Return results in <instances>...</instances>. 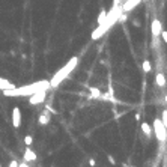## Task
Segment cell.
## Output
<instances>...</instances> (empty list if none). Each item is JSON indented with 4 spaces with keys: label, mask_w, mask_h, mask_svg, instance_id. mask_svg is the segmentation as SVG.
<instances>
[{
    "label": "cell",
    "mask_w": 167,
    "mask_h": 167,
    "mask_svg": "<svg viewBox=\"0 0 167 167\" xmlns=\"http://www.w3.org/2000/svg\"><path fill=\"white\" fill-rule=\"evenodd\" d=\"M91 93H92V98H101V92H99V89L91 87Z\"/></svg>",
    "instance_id": "9a60e30c"
},
{
    "label": "cell",
    "mask_w": 167,
    "mask_h": 167,
    "mask_svg": "<svg viewBox=\"0 0 167 167\" xmlns=\"http://www.w3.org/2000/svg\"><path fill=\"white\" fill-rule=\"evenodd\" d=\"M0 167H2V166H0Z\"/></svg>",
    "instance_id": "cb8c5ba5"
},
{
    "label": "cell",
    "mask_w": 167,
    "mask_h": 167,
    "mask_svg": "<svg viewBox=\"0 0 167 167\" xmlns=\"http://www.w3.org/2000/svg\"><path fill=\"white\" fill-rule=\"evenodd\" d=\"M142 131H143V133H145V134H146V136L149 137V136L152 134V128L149 126V123L143 122V123H142Z\"/></svg>",
    "instance_id": "4fadbf2b"
},
{
    "label": "cell",
    "mask_w": 167,
    "mask_h": 167,
    "mask_svg": "<svg viewBox=\"0 0 167 167\" xmlns=\"http://www.w3.org/2000/svg\"><path fill=\"white\" fill-rule=\"evenodd\" d=\"M48 122H50V116H48V113H47V111L41 113V116H39V123H41V125H47Z\"/></svg>",
    "instance_id": "7c38bea8"
},
{
    "label": "cell",
    "mask_w": 167,
    "mask_h": 167,
    "mask_svg": "<svg viewBox=\"0 0 167 167\" xmlns=\"http://www.w3.org/2000/svg\"><path fill=\"white\" fill-rule=\"evenodd\" d=\"M18 167H29V166L26 164V163H21V164H18Z\"/></svg>",
    "instance_id": "7402d4cb"
},
{
    "label": "cell",
    "mask_w": 167,
    "mask_h": 167,
    "mask_svg": "<svg viewBox=\"0 0 167 167\" xmlns=\"http://www.w3.org/2000/svg\"><path fill=\"white\" fill-rule=\"evenodd\" d=\"M155 80H157V84H158L160 87H164V86H166V77H164L161 72H158V74H157Z\"/></svg>",
    "instance_id": "8fae6325"
},
{
    "label": "cell",
    "mask_w": 167,
    "mask_h": 167,
    "mask_svg": "<svg viewBox=\"0 0 167 167\" xmlns=\"http://www.w3.org/2000/svg\"><path fill=\"white\" fill-rule=\"evenodd\" d=\"M12 87H15V86L12 84L9 80L2 79V77H0V91H6V89H12Z\"/></svg>",
    "instance_id": "9c48e42d"
},
{
    "label": "cell",
    "mask_w": 167,
    "mask_h": 167,
    "mask_svg": "<svg viewBox=\"0 0 167 167\" xmlns=\"http://www.w3.org/2000/svg\"><path fill=\"white\" fill-rule=\"evenodd\" d=\"M9 167H18V163H17L15 160H12V161L9 163Z\"/></svg>",
    "instance_id": "ffe728a7"
},
{
    "label": "cell",
    "mask_w": 167,
    "mask_h": 167,
    "mask_svg": "<svg viewBox=\"0 0 167 167\" xmlns=\"http://www.w3.org/2000/svg\"><path fill=\"white\" fill-rule=\"evenodd\" d=\"M32 142H33L32 136H26V137H24V143L27 145V146H30V145H32Z\"/></svg>",
    "instance_id": "ac0fdd59"
},
{
    "label": "cell",
    "mask_w": 167,
    "mask_h": 167,
    "mask_svg": "<svg viewBox=\"0 0 167 167\" xmlns=\"http://www.w3.org/2000/svg\"><path fill=\"white\" fill-rule=\"evenodd\" d=\"M106 15H107V11H106V9H102V11L99 12V15H98V24H101L102 21L106 20Z\"/></svg>",
    "instance_id": "5bb4252c"
},
{
    "label": "cell",
    "mask_w": 167,
    "mask_h": 167,
    "mask_svg": "<svg viewBox=\"0 0 167 167\" xmlns=\"http://www.w3.org/2000/svg\"><path fill=\"white\" fill-rule=\"evenodd\" d=\"M122 6L119 5V6H113L108 12H107V15H106V20L102 21L101 24H98V27L92 32V41H98V39H101L102 36H104L114 24L118 23V20H119V17H121V14H122Z\"/></svg>",
    "instance_id": "6da1fadb"
},
{
    "label": "cell",
    "mask_w": 167,
    "mask_h": 167,
    "mask_svg": "<svg viewBox=\"0 0 167 167\" xmlns=\"http://www.w3.org/2000/svg\"><path fill=\"white\" fill-rule=\"evenodd\" d=\"M161 30H163V24L158 18L152 20V24H151V32H152V36L153 38H158L161 35Z\"/></svg>",
    "instance_id": "8992f818"
},
{
    "label": "cell",
    "mask_w": 167,
    "mask_h": 167,
    "mask_svg": "<svg viewBox=\"0 0 167 167\" xmlns=\"http://www.w3.org/2000/svg\"><path fill=\"white\" fill-rule=\"evenodd\" d=\"M119 5H122L121 0H113V6H119Z\"/></svg>",
    "instance_id": "44dd1931"
},
{
    "label": "cell",
    "mask_w": 167,
    "mask_h": 167,
    "mask_svg": "<svg viewBox=\"0 0 167 167\" xmlns=\"http://www.w3.org/2000/svg\"><path fill=\"white\" fill-rule=\"evenodd\" d=\"M45 96H47V91H38V92H35L33 95H30V99H29V102H30L32 106L41 104V102H44Z\"/></svg>",
    "instance_id": "5b68a950"
},
{
    "label": "cell",
    "mask_w": 167,
    "mask_h": 167,
    "mask_svg": "<svg viewBox=\"0 0 167 167\" xmlns=\"http://www.w3.org/2000/svg\"><path fill=\"white\" fill-rule=\"evenodd\" d=\"M12 123L15 128H20L21 125V111L18 107H14V110H12Z\"/></svg>",
    "instance_id": "ba28073f"
},
{
    "label": "cell",
    "mask_w": 167,
    "mask_h": 167,
    "mask_svg": "<svg viewBox=\"0 0 167 167\" xmlns=\"http://www.w3.org/2000/svg\"><path fill=\"white\" fill-rule=\"evenodd\" d=\"M161 36H163V41L167 44V32L166 30H161Z\"/></svg>",
    "instance_id": "d6986e66"
},
{
    "label": "cell",
    "mask_w": 167,
    "mask_h": 167,
    "mask_svg": "<svg viewBox=\"0 0 167 167\" xmlns=\"http://www.w3.org/2000/svg\"><path fill=\"white\" fill-rule=\"evenodd\" d=\"M161 121L163 123L167 126V110H163V114H161Z\"/></svg>",
    "instance_id": "e0dca14e"
},
{
    "label": "cell",
    "mask_w": 167,
    "mask_h": 167,
    "mask_svg": "<svg viewBox=\"0 0 167 167\" xmlns=\"http://www.w3.org/2000/svg\"><path fill=\"white\" fill-rule=\"evenodd\" d=\"M51 86L48 80H41V81H35L30 84H26L21 87H12V89H6L2 91L5 96H30L38 91H50Z\"/></svg>",
    "instance_id": "7a4b0ae2"
},
{
    "label": "cell",
    "mask_w": 167,
    "mask_h": 167,
    "mask_svg": "<svg viewBox=\"0 0 167 167\" xmlns=\"http://www.w3.org/2000/svg\"><path fill=\"white\" fill-rule=\"evenodd\" d=\"M142 68H143L145 72H149V71H151V63H149L148 60H145V62H143V65H142Z\"/></svg>",
    "instance_id": "2e32d148"
},
{
    "label": "cell",
    "mask_w": 167,
    "mask_h": 167,
    "mask_svg": "<svg viewBox=\"0 0 167 167\" xmlns=\"http://www.w3.org/2000/svg\"><path fill=\"white\" fill-rule=\"evenodd\" d=\"M77 63H79V57H77V56H74V57H71L66 63H65V65H63L53 77H51V80H50V86L51 87H57L63 80H65L66 79V77L74 71V68L77 66Z\"/></svg>",
    "instance_id": "3957f363"
},
{
    "label": "cell",
    "mask_w": 167,
    "mask_h": 167,
    "mask_svg": "<svg viewBox=\"0 0 167 167\" xmlns=\"http://www.w3.org/2000/svg\"><path fill=\"white\" fill-rule=\"evenodd\" d=\"M166 104H167V95H166Z\"/></svg>",
    "instance_id": "603a6c76"
},
{
    "label": "cell",
    "mask_w": 167,
    "mask_h": 167,
    "mask_svg": "<svg viewBox=\"0 0 167 167\" xmlns=\"http://www.w3.org/2000/svg\"><path fill=\"white\" fill-rule=\"evenodd\" d=\"M153 126H152V130H153V133H155V137H157V140L158 142H161V143H164L166 140H167V126L163 123V121L161 119H153V123H152Z\"/></svg>",
    "instance_id": "277c9868"
},
{
    "label": "cell",
    "mask_w": 167,
    "mask_h": 167,
    "mask_svg": "<svg viewBox=\"0 0 167 167\" xmlns=\"http://www.w3.org/2000/svg\"><path fill=\"white\" fill-rule=\"evenodd\" d=\"M24 160L26 161H35L36 160V153L30 148H27V149H26V152H24Z\"/></svg>",
    "instance_id": "30bf717a"
},
{
    "label": "cell",
    "mask_w": 167,
    "mask_h": 167,
    "mask_svg": "<svg viewBox=\"0 0 167 167\" xmlns=\"http://www.w3.org/2000/svg\"><path fill=\"white\" fill-rule=\"evenodd\" d=\"M143 0H125V3H122V11L123 12H131L134 8H137L140 3H142Z\"/></svg>",
    "instance_id": "52a82bcc"
}]
</instances>
